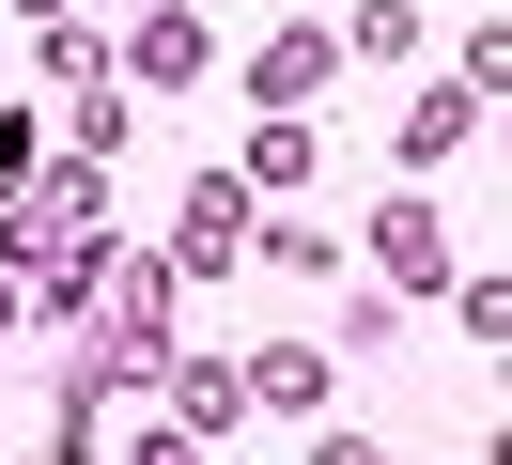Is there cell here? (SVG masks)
<instances>
[{"instance_id": "cell-6", "label": "cell", "mask_w": 512, "mask_h": 465, "mask_svg": "<svg viewBox=\"0 0 512 465\" xmlns=\"http://www.w3.org/2000/svg\"><path fill=\"white\" fill-rule=\"evenodd\" d=\"M233 388H249V403H326V357H311V341H280V357H249Z\"/></svg>"}, {"instance_id": "cell-10", "label": "cell", "mask_w": 512, "mask_h": 465, "mask_svg": "<svg viewBox=\"0 0 512 465\" xmlns=\"http://www.w3.org/2000/svg\"><path fill=\"white\" fill-rule=\"evenodd\" d=\"M311 465H388V450H373V434H326V450H311Z\"/></svg>"}, {"instance_id": "cell-5", "label": "cell", "mask_w": 512, "mask_h": 465, "mask_svg": "<svg viewBox=\"0 0 512 465\" xmlns=\"http://www.w3.org/2000/svg\"><path fill=\"white\" fill-rule=\"evenodd\" d=\"M156 388H171V419H187V434H233V403H249V388H233L218 357H171Z\"/></svg>"}, {"instance_id": "cell-4", "label": "cell", "mask_w": 512, "mask_h": 465, "mask_svg": "<svg viewBox=\"0 0 512 465\" xmlns=\"http://www.w3.org/2000/svg\"><path fill=\"white\" fill-rule=\"evenodd\" d=\"M466 140H481V93H419V109H404V155H419V171H450Z\"/></svg>"}, {"instance_id": "cell-1", "label": "cell", "mask_w": 512, "mask_h": 465, "mask_svg": "<svg viewBox=\"0 0 512 465\" xmlns=\"http://www.w3.org/2000/svg\"><path fill=\"white\" fill-rule=\"evenodd\" d=\"M233 248H249V186L202 171V186H187V217H171V264H233Z\"/></svg>"}, {"instance_id": "cell-3", "label": "cell", "mask_w": 512, "mask_h": 465, "mask_svg": "<svg viewBox=\"0 0 512 465\" xmlns=\"http://www.w3.org/2000/svg\"><path fill=\"white\" fill-rule=\"evenodd\" d=\"M125 78H202V16H187V0H156V16H140Z\"/></svg>"}, {"instance_id": "cell-9", "label": "cell", "mask_w": 512, "mask_h": 465, "mask_svg": "<svg viewBox=\"0 0 512 465\" xmlns=\"http://www.w3.org/2000/svg\"><path fill=\"white\" fill-rule=\"evenodd\" d=\"M0 186H32V124H16V109H0Z\"/></svg>"}, {"instance_id": "cell-2", "label": "cell", "mask_w": 512, "mask_h": 465, "mask_svg": "<svg viewBox=\"0 0 512 465\" xmlns=\"http://www.w3.org/2000/svg\"><path fill=\"white\" fill-rule=\"evenodd\" d=\"M326 62H342V47H326V31H280V47L249 62V93H264V109L295 124V109H311V93H326Z\"/></svg>"}, {"instance_id": "cell-8", "label": "cell", "mask_w": 512, "mask_h": 465, "mask_svg": "<svg viewBox=\"0 0 512 465\" xmlns=\"http://www.w3.org/2000/svg\"><path fill=\"white\" fill-rule=\"evenodd\" d=\"M388 264H404V279H435V264H450V233H435V202H388Z\"/></svg>"}, {"instance_id": "cell-7", "label": "cell", "mask_w": 512, "mask_h": 465, "mask_svg": "<svg viewBox=\"0 0 512 465\" xmlns=\"http://www.w3.org/2000/svg\"><path fill=\"white\" fill-rule=\"evenodd\" d=\"M326 171V140H311V124H264V155H249V186H311Z\"/></svg>"}]
</instances>
